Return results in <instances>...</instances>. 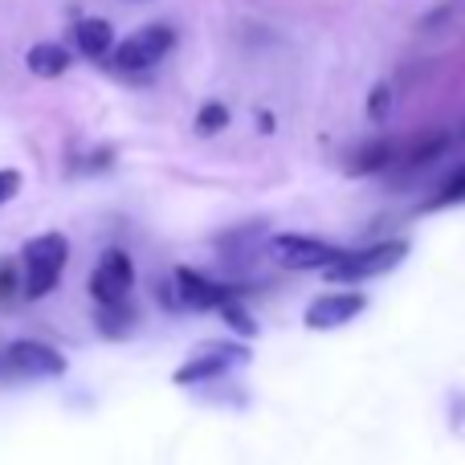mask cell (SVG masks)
Masks as SVG:
<instances>
[{
  "mask_svg": "<svg viewBox=\"0 0 465 465\" xmlns=\"http://www.w3.org/2000/svg\"><path fill=\"white\" fill-rule=\"evenodd\" d=\"M172 45H176V33H172L168 25H143V29H135L127 41L111 45L114 49V70H123V74L152 70V65H160L163 57L172 54Z\"/></svg>",
  "mask_w": 465,
  "mask_h": 465,
  "instance_id": "obj_3",
  "label": "cell"
},
{
  "mask_svg": "<svg viewBox=\"0 0 465 465\" xmlns=\"http://www.w3.org/2000/svg\"><path fill=\"white\" fill-rule=\"evenodd\" d=\"M21 193V172L16 168H0V204H8Z\"/></svg>",
  "mask_w": 465,
  "mask_h": 465,
  "instance_id": "obj_16",
  "label": "cell"
},
{
  "mask_svg": "<svg viewBox=\"0 0 465 465\" xmlns=\"http://www.w3.org/2000/svg\"><path fill=\"white\" fill-rule=\"evenodd\" d=\"M131 286H135V265H131V257L123 253V249H106V253L98 257L94 273H90V294L103 306H111V302H123V298L131 294Z\"/></svg>",
  "mask_w": 465,
  "mask_h": 465,
  "instance_id": "obj_5",
  "label": "cell"
},
{
  "mask_svg": "<svg viewBox=\"0 0 465 465\" xmlns=\"http://www.w3.org/2000/svg\"><path fill=\"white\" fill-rule=\"evenodd\" d=\"M5 360H8V368L21 371V376H37V380L65 376V355L49 343H37V339H16Z\"/></svg>",
  "mask_w": 465,
  "mask_h": 465,
  "instance_id": "obj_7",
  "label": "cell"
},
{
  "mask_svg": "<svg viewBox=\"0 0 465 465\" xmlns=\"http://www.w3.org/2000/svg\"><path fill=\"white\" fill-rule=\"evenodd\" d=\"M225 127H229L225 103H204L201 114H196V131H201V135H213V131H225Z\"/></svg>",
  "mask_w": 465,
  "mask_h": 465,
  "instance_id": "obj_12",
  "label": "cell"
},
{
  "mask_svg": "<svg viewBox=\"0 0 465 465\" xmlns=\"http://www.w3.org/2000/svg\"><path fill=\"white\" fill-rule=\"evenodd\" d=\"M172 286H176L180 306H188V311H221L229 298H237V290L232 286H221V282L188 270V265H180V270L172 273Z\"/></svg>",
  "mask_w": 465,
  "mask_h": 465,
  "instance_id": "obj_6",
  "label": "cell"
},
{
  "mask_svg": "<svg viewBox=\"0 0 465 465\" xmlns=\"http://www.w3.org/2000/svg\"><path fill=\"white\" fill-rule=\"evenodd\" d=\"M70 262V241L62 232H41L25 241L21 249V290L29 298H45L62 282V270Z\"/></svg>",
  "mask_w": 465,
  "mask_h": 465,
  "instance_id": "obj_1",
  "label": "cell"
},
{
  "mask_svg": "<svg viewBox=\"0 0 465 465\" xmlns=\"http://www.w3.org/2000/svg\"><path fill=\"white\" fill-rule=\"evenodd\" d=\"M232 363H249V347H213V351L196 355L193 363H184L172 380H176L180 388H193V384H204V380L225 376Z\"/></svg>",
  "mask_w": 465,
  "mask_h": 465,
  "instance_id": "obj_9",
  "label": "cell"
},
{
  "mask_svg": "<svg viewBox=\"0 0 465 465\" xmlns=\"http://www.w3.org/2000/svg\"><path fill=\"white\" fill-rule=\"evenodd\" d=\"M363 306H368V298L355 294V290H343V294H322V298H314V302L306 306L302 322L311 331H335V327H347V322L360 319Z\"/></svg>",
  "mask_w": 465,
  "mask_h": 465,
  "instance_id": "obj_8",
  "label": "cell"
},
{
  "mask_svg": "<svg viewBox=\"0 0 465 465\" xmlns=\"http://www.w3.org/2000/svg\"><path fill=\"white\" fill-rule=\"evenodd\" d=\"M388 155H392V147H388V143H368V147H363V152H360V160L351 163V172H360V176H363V172H376V168H384V163H388Z\"/></svg>",
  "mask_w": 465,
  "mask_h": 465,
  "instance_id": "obj_13",
  "label": "cell"
},
{
  "mask_svg": "<svg viewBox=\"0 0 465 465\" xmlns=\"http://www.w3.org/2000/svg\"><path fill=\"white\" fill-rule=\"evenodd\" d=\"M270 257L282 270H327L339 257V249L319 237H302V232H278L270 241Z\"/></svg>",
  "mask_w": 465,
  "mask_h": 465,
  "instance_id": "obj_4",
  "label": "cell"
},
{
  "mask_svg": "<svg viewBox=\"0 0 465 465\" xmlns=\"http://www.w3.org/2000/svg\"><path fill=\"white\" fill-rule=\"evenodd\" d=\"M25 65H29V74H37V78H62V74L70 70V49L57 45V41H37V45L25 54Z\"/></svg>",
  "mask_w": 465,
  "mask_h": 465,
  "instance_id": "obj_11",
  "label": "cell"
},
{
  "mask_svg": "<svg viewBox=\"0 0 465 465\" xmlns=\"http://www.w3.org/2000/svg\"><path fill=\"white\" fill-rule=\"evenodd\" d=\"M21 290V278H16V262H0V298H13Z\"/></svg>",
  "mask_w": 465,
  "mask_h": 465,
  "instance_id": "obj_17",
  "label": "cell"
},
{
  "mask_svg": "<svg viewBox=\"0 0 465 465\" xmlns=\"http://www.w3.org/2000/svg\"><path fill=\"white\" fill-rule=\"evenodd\" d=\"M221 314H225V322H229V327H232V331H241V335H249V339H253V335H257V322H253V319H249V314H245V311H241V306H237V298H229V302H225V306H221Z\"/></svg>",
  "mask_w": 465,
  "mask_h": 465,
  "instance_id": "obj_15",
  "label": "cell"
},
{
  "mask_svg": "<svg viewBox=\"0 0 465 465\" xmlns=\"http://www.w3.org/2000/svg\"><path fill=\"white\" fill-rule=\"evenodd\" d=\"M409 257V241H376V245H363L355 253H339L335 262L327 265L331 282H368L380 278V273L396 270V265Z\"/></svg>",
  "mask_w": 465,
  "mask_h": 465,
  "instance_id": "obj_2",
  "label": "cell"
},
{
  "mask_svg": "<svg viewBox=\"0 0 465 465\" xmlns=\"http://www.w3.org/2000/svg\"><path fill=\"white\" fill-rule=\"evenodd\" d=\"M441 204H465V168H458L450 180H445V188L433 196V209H441Z\"/></svg>",
  "mask_w": 465,
  "mask_h": 465,
  "instance_id": "obj_14",
  "label": "cell"
},
{
  "mask_svg": "<svg viewBox=\"0 0 465 465\" xmlns=\"http://www.w3.org/2000/svg\"><path fill=\"white\" fill-rule=\"evenodd\" d=\"M388 103H392V90H388V86H376V90L368 94V114H371V119H384V114H388Z\"/></svg>",
  "mask_w": 465,
  "mask_h": 465,
  "instance_id": "obj_18",
  "label": "cell"
},
{
  "mask_svg": "<svg viewBox=\"0 0 465 465\" xmlns=\"http://www.w3.org/2000/svg\"><path fill=\"white\" fill-rule=\"evenodd\" d=\"M74 45L82 49V57H106L114 45L111 21H103V16H82V21L74 25Z\"/></svg>",
  "mask_w": 465,
  "mask_h": 465,
  "instance_id": "obj_10",
  "label": "cell"
}]
</instances>
